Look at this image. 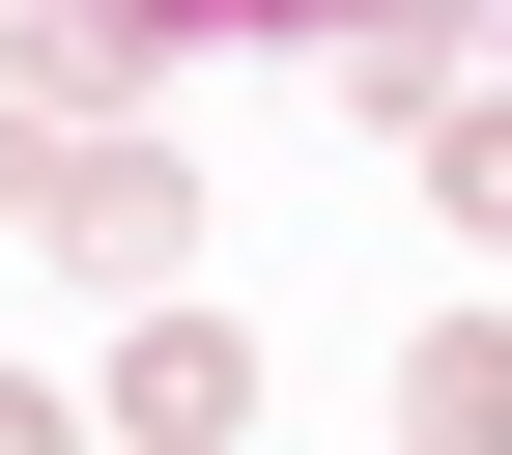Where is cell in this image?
<instances>
[{"instance_id":"obj_5","label":"cell","mask_w":512,"mask_h":455,"mask_svg":"<svg viewBox=\"0 0 512 455\" xmlns=\"http://www.w3.org/2000/svg\"><path fill=\"white\" fill-rule=\"evenodd\" d=\"M114 29L171 57V29H370V0H114Z\"/></svg>"},{"instance_id":"obj_3","label":"cell","mask_w":512,"mask_h":455,"mask_svg":"<svg viewBox=\"0 0 512 455\" xmlns=\"http://www.w3.org/2000/svg\"><path fill=\"white\" fill-rule=\"evenodd\" d=\"M399 455H512V342H484V313H456V342L399 370Z\"/></svg>"},{"instance_id":"obj_4","label":"cell","mask_w":512,"mask_h":455,"mask_svg":"<svg viewBox=\"0 0 512 455\" xmlns=\"http://www.w3.org/2000/svg\"><path fill=\"white\" fill-rule=\"evenodd\" d=\"M427 200H456V228H512V86H456V114H427Z\"/></svg>"},{"instance_id":"obj_2","label":"cell","mask_w":512,"mask_h":455,"mask_svg":"<svg viewBox=\"0 0 512 455\" xmlns=\"http://www.w3.org/2000/svg\"><path fill=\"white\" fill-rule=\"evenodd\" d=\"M256 427V342L228 313H143V342H114V455H228Z\"/></svg>"},{"instance_id":"obj_1","label":"cell","mask_w":512,"mask_h":455,"mask_svg":"<svg viewBox=\"0 0 512 455\" xmlns=\"http://www.w3.org/2000/svg\"><path fill=\"white\" fill-rule=\"evenodd\" d=\"M0 228H29V256H86V285H171L200 171H171V143H114V114H0Z\"/></svg>"}]
</instances>
